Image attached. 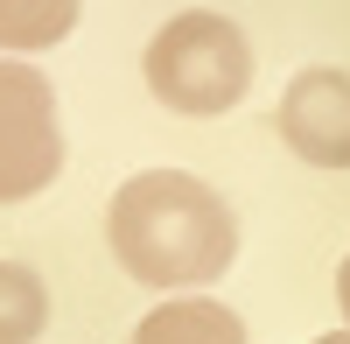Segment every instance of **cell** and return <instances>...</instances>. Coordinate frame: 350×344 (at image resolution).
I'll return each mask as SVG.
<instances>
[{
    "label": "cell",
    "instance_id": "6da1fadb",
    "mask_svg": "<svg viewBox=\"0 0 350 344\" xmlns=\"http://www.w3.org/2000/svg\"><path fill=\"white\" fill-rule=\"evenodd\" d=\"M105 239L112 260L148 288H203L239 253V218L211 183L183 176V169H140L112 197Z\"/></svg>",
    "mask_w": 350,
    "mask_h": 344
},
{
    "label": "cell",
    "instance_id": "7a4b0ae2",
    "mask_svg": "<svg viewBox=\"0 0 350 344\" xmlns=\"http://www.w3.org/2000/svg\"><path fill=\"white\" fill-rule=\"evenodd\" d=\"M252 84V49L239 36V21L224 14H175L168 28H154L148 42V92L168 112H189V120H211V112H231Z\"/></svg>",
    "mask_w": 350,
    "mask_h": 344
},
{
    "label": "cell",
    "instance_id": "3957f363",
    "mask_svg": "<svg viewBox=\"0 0 350 344\" xmlns=\"http://www.w3.org/2000/svg\"><path fill=\"white\" fill-rule=\"evenodd\" d=\"M64 169V127H56V92L36 64L0 56V204H21L56 183Z\"/></svg>",
    "mask_w": 350,
    "mask_h": 344
},
{
    "label": "cell",
    "instance_id": "277c9868",
    "mask_svg": "<svg viewBox=\"0 0 350 344\" xmlns=\"http://www.w3.org/2000/svg\"><path fill=\"white\" fill-rule=\"evenodd\" d=\"M280 140L315 169H350V71H301L287 84Z\"/></svg>",
    "mask_w": 350,
    "mask_h": 344
},
{
    "label": "cell",
    "instance_id": "5b68a950",
    "mask_svg": "<svg viewBox=\"0 0 350 344\" xmlns=\"http://www.w3.org/2000/svg\"><path fill=\"white\" fill-rule=\"evenodd\" d=\"M133 344H245V323L211 295H175L140 317Z\"/></svg>",
    "mask_w": 350,
    "mask_h": 344
},
{
    "label": "cell",
    "instance_id": "8992f818",
    "mask_svg": "<svg viewBox=\"0 0 350 344\" xmlns=\"http://www.w3.org/2000/svg\"><path fill=\"white\" fill-rule=\"evenodd\" d=\"M77 28V0H0V49L28 56V49H56Z\"/></svg>",
    "mask_w": 350,
    "mask_h": 344
},
{
    "label": "cell",
    "instance_id": "52a82bcc",
    "mask_svg": "<svg viewBox=\"0 0 350 344\" xmlns=\"http://www.w3.org/2000/svg\"><path fill=\"white\" fill-rule=\"evenodd\" d=\"M49 330V288L36 267L0 260V344H36Z\"/></svg>",
    "mask_w": 350,
    "mask_h": 344
},
{
    "label": "cell",
    "instance_id": "ba28073f",
    "mask_svg": "<svg viewBox=\"0 0 350 344\" xmlns=\"http://www.w3.org/2000/svg\"><path fill=\"white\" fill-rule=\"evenodd\" d=\"M336 302H343V323H350V260L336 267Z\"/></svg>",
    "mask_w": 350,
    "mask_h": 344
},
{
    "label": "cell",
    "instance_id": "9c48e42d",
    "mask_svg": "<svg viewBox=\"0 0 350 344\" xmlns=\"http://www.w3.org/2000/svg\"><path fill=\"white\" fill-rule=\"evenodd\" d=\"M315 344H350V330H329V337H315Z\"/></svg>",
    "mask_w": 350,
    "mask_h": 344
}]
</instances>
